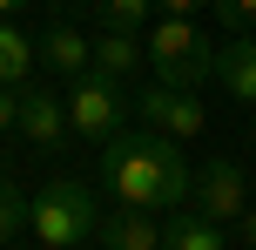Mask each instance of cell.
<instances>
[{
    "instance_id": "1",
    "label": "cell",
    "mask_w": 256,
    "mask_h": 250,
    "mask_svg": "<svg viewBox=\"0 0 256 250\" xmlns=\"http://www.w3.org/2000/svg\"><path fill=\"white\" fill-rule=\"evenodd\" d=\"M102 189L115 203H142V210H176L189 203V162H182V142L162 129H115L102 142V162H94Z\"/></svg>"
},
{
    "instance_id": "2",
    "label": "cell",
    "mask_w": 256,
    "mask_h": 250,
    "mask_svg": "<svg viewBox=\"0 0 256 250\" xmlns=\"http://www.w3.org/2000/svg\"><path fill=\"white\" fill-rule=\"evenodd\" d=\"M94 223H102L94 189L74 183V176H61V183H48L40 196H27V237H34L40 250H81V243H94Z\"/></svg>"
},
{
    "instance_id": "3",
    "label": "cell",
    "mask_w": 256,
    "mask_h": 250,
    "mask_svg": "<svg viewBox=\"0 0 256 250\" xmlns=\"http://www.w3.org/2000/svg\"><path fill=\"white\" fill-rule=\"evenodd\" d=\"M68 129H74V142H94L102 149L115 129H128V108H135V95H128V81L122 75H108V68H81L74 81H68Z\"/></svg>"
},
{
    "instance_id": "4",
    "label": "cell",
    "mask_w": 256,
    "mask_h": 250,
    "mask_svg": "<svg viewBox=\"0 0 256 250\" xmlns=\"http://www.w3.org/2000/svg\"><path fill=\"white\" fill-rule=\"evenodd\" d=\"M148 61H155V81H176V88H202L216 75V48L196 34L189 14H162L148 27Z\"/></svg>"
},
{
    "instance_id": "5",
    "label": "cell",
    "mask_w": 256,
    "mask_h": 250,
    "mask_svg": "<svg viewBox=\"0 0 256 250\" xmlns=\"http://www.w3.org/2000/svg\"><path fill=\"white\" fill-rule=\"evenodd\" d=\"M189 203L202 216H216V223H236V216L256 203L250 196V169L236 156H209L202 169H189Z\"/></svg>"
},
{
    "instance_id": "6",
    "label": "cell",
    "mask_w": 256,
    "mask_h": 250,
    "mask_svg": "<svg viewBox=\"0 0 256 250\" xmlns=\"http://www.w3.org/2000/svg\"><path fill=\"white\" fill-rule=\"evenodd\" d=\"M14 129L27 135V149H40V156H61L68 142H74V129H68V102L61 95H40L20 81V115H14Z\"/></svg>"
},
{
    "instance_id": "7",
    "label": "cell",
    "mask_w": 256,
    "mask_h": 250,
    "mask_svg": "<svg viewBox=\"0 0 256 250\" xmlns=\"http://www.w3.org/2000/svg\"><path fill=\"white\" fill-rule=\"evenodd\" d=\"M135 108H142L148 129L176 135V142H196V135H202V102H196L189 88H176V81H155L148 95H135Z\"/></svg>"
},
{
    "instance_id": "8",
    "label": "cell",
    "mask_w": 256,
    "mask_h": 250,
    "mask_svg": "<svg viewBox=\"0 0 256 250\" xmlns=\"http://www.w3.org/2000/svg\"><path fill=\"white\" fill-rule=\"evenodd\" d=\"M94 243H108V250H155L162 243V223H155V210H142V203H115V210L94 223Z\"/></svg>"
},
{
    "instance_id": "9",
    "label": "cell",
    "mask_w": 256,
    "mask_h": 250,
    "mask_svg": "<svg viewBox=\"0 0 256 250\" xmlns=\"http://www.w3.org/2000/svg\"><path fill=\"white\" fill-rule=\"evenodd\" d=\"M162 243H168V250H222L230 230H222L216 216H202L196 203H176V216L162 223Z\"/></svg>"
},
{
    "instance_id": "10",
    "label": "cell",
    "mask_w": 256,
    "mask_h": 250,
    "mask_svg": "<svg viewBox=\"0 0 256 250\" xmlns=\"http://www.w3.org/2000/svg\"><path fill=\"white\" fill-rule=\"evenodd\" d=\"M216 81H222L243 108H256V41H250V34H236V41L216 48Z\"/></svg>"
},
{
    "instance_id": "11",
    "label": "cell",
    "mask_w": 256,
    "mask_h": 250,
    "mask_svg": "<svg viewBox=\"0 0 256 250\" xmlns=\"http://www.w3.org/2000/svg\"><path fill=\"white\" fill-rule=\"evenodd\" d=\"M94 48V68H108V75H142V61H148V48H142V27H102V34L88 41Z\"/></svg>"
},
{
    "instance_id": "12",
    "label": "cell",
    "mask_w": 256,
    "mask_h": 250,
    "mask_svg": "<svg viewBox=\"0 0 256 250\" xmlns=\"http://www.w3.org/2000/svg\"><path fill=\"white\" fill-rule=\"evenodd\" d=\"M40 61H48L54 75L74 81L81 68L94 61V48H88V34H74V27H48V34H40Z\"/></svg>"
},
{
    "instance_id": "13",
    "label": "cell",
    "mask_w": 256,
    "mask_h": 250,
    "mask_svg": "<svg viewBox=\"0 0 256 250\" xmlns=\"http://www.w3.org/2000/svg\"><path fill=\"white\" fill-rule=\"evenodd\" d=\"M27 75H34V34H20V27L0 21V81H14V88H20Z\"/></svg>"
},
{
    "instance_id": "14",
    "label": "cell",
    "mask_w": 256,
    "mask_h": 250,
    "mask_svg": "<svg viewBox=\"0 0 256 250\" xmlns=\"http://www.w3.org/2000/svg\"><path fill=\"white\" fill-rule=\"evenodd\" d=\"M20 237H27V196L14 183H0V250L20 243Z\"/></svg>"
},
{
    "instance_id": "15",
    "label": "cell",
    "mask_w": 256,
    "mask_h": 250,
    "mask_svg": "<svg viewBox=\"0 0 256 250\" xmlns=\"http://www.w3.org/2000/svg\"><path fill=\"white\" fill-rule=\"evenodd\" d=\"M102 27H148V0H102Z\"/></svg>"
},
{
    "instance_id": "16",
    "label": "cell",
    "mask_w": 256,
    "mask_h": 250,
    "mask_svg": "<svg viewBox=\"0 0 256 250\" xmlns=\"http://www.w3.org/2000/svg\"><path fill=\"white\" fill-rule=\"evenodd\" d=\"M209 7H216V21L230 27V34H250L256 27V0H209Z\"/></svg>"
},
{
    "instance_id": "17",
    "label": "cell",
    "mask_w": 256,
    "mask_h": 250,
    "mask_svg": "<svg viewBox=\"0 0 256 250\" xmlns=\"http://www.w3.org/2000/svg\"><path fill=\"white\" fill-rule=\"evenodd\" d=\"M14 115H20V88H14V81H0V135L14 129Z\"/></svg>"
},
{
    "instance_id": "18",
    "label": "cell",
    "mask_w": 256,
    "mask_h": 250,
    "mask_svg": "<svg viewBox=\"0 0 256 250\" xmlns=\"http://www.w3.org/2000/svg\"><path fill=\"white\" fill-rule=\"evenodd\" d=\"M230 237H236V243H243V250H256V203H250V210H243V216H236V230H230Z\"/></svg>"
},
{
    "instance_id": "19",
    "label": "cell",
    "mask_w": 256,
    "mask_h": 250,
    "mask_svg": "<svg viewBox=\"0 0 256 250\" xmlns=\"http://www.w3.org/2000/svg\"><path fill=\"white\" fill-rule=\"evenodd\" d=\"M155 7H162V14H196L202 0H155Z\"/></svg>"
},
{
    "instance_id": "20",
    "label": "cell",
    "mask_w": 256,
    "mask_h": 250,
    "mask_svg": "<svg viewBox=\"0 0 256 250\" xmlns=\"http://www.w3.org/2000/svg\"><path fill=\"white\" fill-rule=\"evenodd\" d=\"M14 7H27V0H0V21H7V14H14Z\"/></svg>"
},
{
    "instance_id": "21",
    "label": "cell",
    "mask_w": 256,
    "mask_h": 250,
    "mask_svg": "<svg viewBox=\"0 0 256 250\" xmlns=\"http://www.w3.org/2000/svg\"><path fill=\"white\" fill-rule=\"evenodd\" d=\"M250 135H256V108H250Z\"/></svg>"
},
{
    "instance_id": "22",
    "label": "cell",
    "mask_w": 256,
    "mask_h": 250,
    "mask_svg": "<svg viewBox=\"0 0 256 250\" xmlns=\"http://www.w3.org/2000/svg\"><path fill=\"white\" fill-rule=\"evenodd\" d=\"M250 196H256V169H250Z\"/></svg>"
}]
</instances>
